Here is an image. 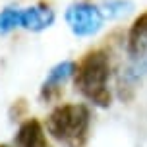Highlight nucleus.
I'll list each match as a JSON object with an SVG mask.
<instances>
[{
	"label": "nucleus",
	"instance_id": "nucleus-9",
	"mask_svg": "<svg viewBox=\"0 0 147 147\" xmlns=\"http://www.w3.org/2000/svg\"><path fill=\"white\" fill-rule=\"evenodd\" d=\"M16 27H22V10L18 8H4L0 12V35H6Z\"/></svg>",
	"mask_w": 147,
	"mask_h": 147
},
{
	"label": "nucleus",
	"instance_id": "nucleus-2",
	"mask_svg": "<svg viewBox=\"0 0 147 147\" xmlns=\"http://www.w3.org/2000/svg\"><path fill=\"white\" fill-rule=\"evenodd\" d=\"M89 122L91 114L85 105H58L47 118V132L54 140L80 145L85 141L89 132Z\"/></svg>",
	"mask_w": 147,
	"mask_h": 147
},
{
	"label": "nucleus",
	"instance_id": "nucleus-1",
	"mask_svg": "<svg viewBox=\"0 0 147 147\" xmlns=\"http://www.w3.org/2000/svg\"><path fill=\"white\" fill-rule=\"evenodd\" d=\"M110 60L105 51L87 52L76 68V89L93 105L107 109L112 101L109 87Z\"/></svg>",
	"mask_w": 147,
	"mask_h": 147
},
{
	"label": "nucleus",
	"instance_id": "nucleus-3",
	"mask_svg": "<svg viewBox=\"0 0 147 147\" xmlns=\"http://www.w3.org/2000/svg\"><path fill=\"white\" fill-rule=\"evenodd\" d=\"M66 23L74 35L93 37L101 31L105 20L99 12V6H93L89 2H74L66 10Z\"/></svg>",
	"mask_w": 147,
	"mask_h": 147
},
{
	"label": "nucleus",
	"instance_id": "nucleus-7",
	"mask_svg": "<svg viewBox=\"0 0 147 147\" xmlns=\"http://www.w3.org/2000/svg\"><path fill=\"white\" fill-rule=\"evenodd\" d=\"M54 23V12L47 4H35L22 10V27L29 31H43Z\"/></svg>",
	"mask_w": 147,
	"mask_h": 147
},
{
	"label": "nucleus",
	"instance_id": "nucleus-4",
	"mask_svg": "<svg viewBox=\"0 0 147 147\" xmlns=\"http://www.w3.org/2000/svg\"><path fill=\"white\" fill-rule=\"evenodd\" d=\"M76 68H78V64L72 62V60L58 62L56 66L52 68L51 72H49V76H47V80H45L43 87H41L43 101H52L54 97L58 95L60 87H62L72 76H76Z\"/></svg>",
	"mask_w": 147,
	"mask_h": 147
},
{
	"label": "nucleus",
	"instance_id": "nucleus-5",
	"mask_svg": "<svg viewBox=\"0 0 147 147\" xmlns=\"http://www.w3.org/2000/svg\"><path fill=\"white\" fill-rule=\"evenodd\" d=\"M16 145L18 147H51L45 126L37 118H27L25 122L20 124L16 132Z\"/></svg>",
	"mask_w": 147,
	"mask_h": 147
},
{
	"label": "nucleus",
	"instance_id": "nucleus-10",
	"mask_svg": "<svg viewBox=\"0 0 147 147\" xmlns=\"http://www.w3.org/2000/svg\"><path fill=\"white\" fill-rule=\"evenodd\" d=\"M147 74V54L141 56V58H134L130 60V66L126 68L124 72V80L128 83H136L138 80H141Z\"/></svg>",
	"mask_w": 147,
	"mask_h": 147
},
{
	"label": "nucleus",
	"instance_id": "nucleus-11",
	"mask_svg": "<svg viewBox=\"0 0 147 147\" xmlns=\"http://www.w3.org/2000/svg\"><path fill=\"white\" fill-rule=\"evenodd\" d=\"M0 147H12V145H6V143H0Z\"/></svg>",
	"mask_w": 147,
	"mask_h": 147
},
{
	"label": "nucleus",
	"instance_id": "nucleus-6",
	"mask_svg": "<svg viewBox=\"0 0 147 147\" xmlns=\"http://www.w3.org/2000/svg\"><path fill=\"white\" fill-rule=\"evenodd\" d=\"M128 56L130 60L141 58L147 54V12L136 18V22L132 23V27L128 31Z\"/></svg>",
	"mask_w": 147,
	"mask_h": 147
},
{
	"label": "nucleus",
	"instance_id": "nucleus-8",
	"mask_svg": "<svg viewBox=\"0 0 147 147\" xmlns=\"http://www.w3.org/2000/svg\"><path fill=\"white\" fill-rule=\"evenodd\" d=\"M134 2L132 0H105L99 6V12L103 16V20H120L132 14Z\"/></svg>",
	"mask_w": 147,
	"mask_h": 147
}]
</instances>
